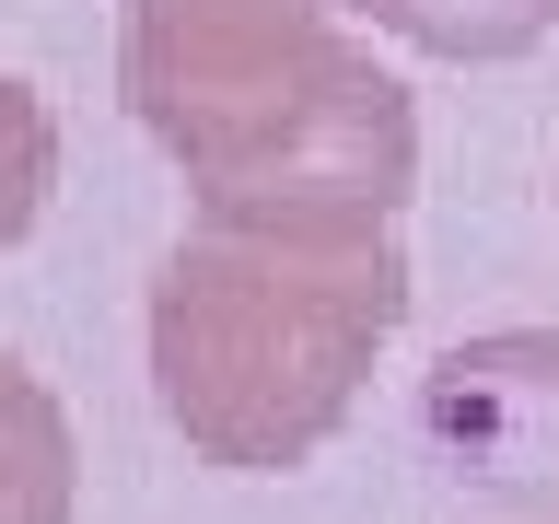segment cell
<instances>
[{
  "label": "cell",
  "instance_id": "cell-1",
  "mask_svg": "<svg viewBox=\"0 0 559 524\" xmlns=\"http://www.w3.org/2000/svg\"><path fill=\"white\" fill-rule=\"evenodd\" d=\"M349 0H129L117 94L199 187V222L373 234L419 175L408 94L338 35Z\"/></svg>",
  "mask_w": 559,
  "mask_h": 524
},
{
  "label": "cell",
  "instance_id": "cell-2",
  "mask_svg": "<svg viewBox=\"0 0 559 524\" xmlns=\"http://www.w3.org/2000/svg\"><path fill=\"white\" fill-rule=\"evenodd\" d=\"M408 314L396 234L199 222L152 279V396L199 466L280 478L349 419L373 349Z\"/></svg>",
  "mask_w": 559,
  "mask_h": 524
},
{
  "label": "cell",
  "instance_id": "cell-3",
  "mask_svg": "<svg viewBox=\"0 0 559 524\" xmlns=\"http://www.w3.org/2000/svg\"><path fill=\"white\" fill-rule=\"evenodd\" d=\"M419 431L454 489L559 524V326H501L443 349L419 384Z\"/></svg>",
  "mask_w": 559,
  "mask_h": 524
},
{
  "label": "cell",
  "instance_id": "cell-4",
  "mask_svg": "<svg viewBox=\"0 0 559 524\" xmlns=\"http://www.w3.org/2000/svg\"><path fill=\"white\" fill-rule=\"evenodd\" d=\"M70 489H82L70 408L0 349V524H70Z\"/></svg>",
  "mask_w": 559,
  "mask_h": 524
},
{
  "label": "cell",
  "instance_id": "cell-5",
  "mask_svg": "<svg viewBox=\"0 0 559 524\" xmlns=\"http://www.w3.org/2000/svg\"><path fill=\"white\" fill-rule=\"evenodd\" d=\"M349 12H373L384 35H408L431 59H524L559 24V0H349Z\"/></svg>",
  "mask_w": 559,
  "mask_h": 524
},
{
  "label": "cell",
  "instance_id": "cell-6",
  "mask_svg": "<svg viewBox=\"0 0 559 524\" xmlns=\"http://www.w3.org/2000/svg\"><path fill=\"white\" fill-rule=\"evenodd\" d=\"M47 187H59V117L0 70V245L35 234V210H47Z\"/></svg>",
  "mask_w": 559,
  "mask_h": 524
}]
</instances>
